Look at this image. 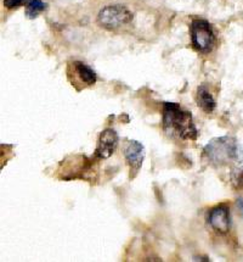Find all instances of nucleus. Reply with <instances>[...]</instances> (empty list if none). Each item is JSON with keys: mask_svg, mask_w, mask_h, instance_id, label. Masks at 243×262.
<instances>
[{"mask_svg": "<svg viewBox=\"0 0 243 262\" xmlns=\"http://www.w3.org/2000/svg\"><path fill=\"white\" fill-rule=\"evenodd\" d=\"M163 129L167 136L181 141H196L198 130L193 123L192 115L176 103L163 105Z\"/></svg>", "mask_w": 243, "mask_h": 262, "instance_id": "1", "label": "nucleus"}, {"mask_svg": "<svg viewBox=\"0 0 243 262\" xmlns=\"http://www.w3.org/2000/svg\"><path fill=\"white\" fill-rule=\"evenodd\" d=\"M203 154L208 161L215 166H224L231 162L239 164L243 160V147L233 137H220L208 143Z\"/></svg>", "mask_w": 243, "mask_h": 262, "instance_id": "2", "label": "nucleus"}, {"mask_svg": "<svg viewBox=\"0 0 243 262\" xmlns=\"http://www.w3.org/2000/svg\"><path fill=\"white\" fill-rule=\"evenodd\" d=\"M133 21V14L124 5H108L100 11L97 15V22L101 27L113 31L122 26L128 25Z\"/></svg>", "mask_w": 243, "mask_h": 262, "instance_id": "3", "label": "nucleus"}, {"mask_svg": "<svg viewBox=\"0 0 243 262\" xmlns=\"http://www.w3.org/2000/svg\"><path fill=\"white\" fill-rule=\"evenodd\" d=\"M191 42L193 48L201 52H209L213 50L215 44V34L213 27L205 20H193L190 26Z\"/></svg>", "mask_w": 243, "mask_h": 262, "instance_id": "4", "label": "nucleus"}, {"mask_svg": "<svg viewBox=\"0 0 243 262\" xmlns=\"http://www.w3.org/2000/svg\"><path fill=\"white\" fill-rule=\"evenodd\" d=\"M124 157L129 166L130 178L134 179L141 170L145 159L144 145L138 141H128L124 147Z\"/></svg>", "mask_w": 243, "mask_h": 262, "instance_id": "5", "label": "nucleus"}, {"mask_svg": "<svg viewBox=\"0 0 243 262\" xmlns=\"http://www.w3.org/2000/svg\"><path fill=\"white\" fill-rule=\"evenodd\" d=\"M73 76V80L71 81L72 86L76 87L77 84H82V88L94 86L96 83V74L91 68L82 62V61H73L68 66V77Z\"/></svg>", "mask_w": 243, "mask_h": 262, "instance_id": "6", "label": "nucleus"}, {"mask_svg": "<svg viewBox=\"0 0 243 262\" xmlns=\"http://www.w3.org/2000/svg\"><path fill=\"white\" fill-rule=\"evenodd\" d=\"M118 145V135L111 128H107L99 137L96 149H95V157L97 159H108L113 155L115 148Z\"/></svg>", "mask_w": 243, "mask_h": 262, "instance_id": "7", "label": "nucleus"}, {"mask_svg": "<svg viewBox=\"0 0 243 262\" xmlns=\"http://www.w3.org/2000/svg\"><path fill=\"white\" fill-rule=\"evenodd\" d=\"M208 223L216 232L226 233L231 226L230 210L226 206H216L208 214Z\"/></svg>", "mask_w": 243, "mask_h": 262, "instance_id": "8", "label": "nucleus"}, {"mask_svg": "<svg viewBox=\"0 0 243 262\" xmlns=\"http://www.w3.org/2000/svg\"><path fill=\"white\" fill-rule=\"evenodd\" d=\"M196 101H197L198 107H201L202 111H204L205 113H212L216 107V103L214 100L213 95L210 94V92L205 86L198 87Z\"/></svg>", "mask_w": 243, "mask_h": 262, "instance_id": "9", "label": "nucleus"}, {"mask_svg": "<svg viewBox=\"0 0 243 262\" xmlns=\"http://www.w3.org/2000/svg\"><path fill=\"white\" fill-rule=\"evenodd\" d=\"M45 7L46 5L43 0H30L26 5V16L31 20L36 19L42 11L45 10Z\"/></svg>", "mask_w": 243, "mask_h": 262, "instance_id": "10", "label": "nucleus"}, {"mask_svg": "<svg viewBox=\"0 0 243 262\" xmlns=\"http://www.w3.org/2000/svg\"><path fill=\"white\" fill-rule=\"evenodd\" d=\"M27 2L28 0H4V7L9 9V10H14V9L22 7Z\"/></svg>", "mask_w": 243, "mask_h": 262, "instance_id": "11", "label": "nucleus"}, {"mask_svg": "<svg viewBox=\"0 0 243 262\" xmlns=\"http://www.w3.org/2000/svg\"><path fill=\"white\" fill-rule=\"evenodd\" d=\"M238 206H239V208H241V211H242V214H243V202H242V200H239V202H238Z\"/></svg>", "mask_w": 243, "mask_h": 262, "instance_id": "12", "label": "nucleus"}]
</instances>
